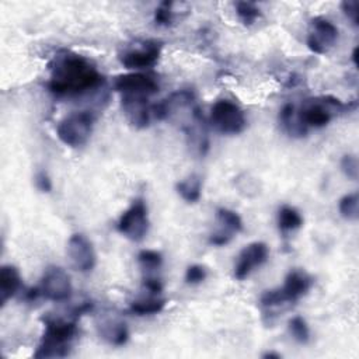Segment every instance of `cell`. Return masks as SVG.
Here are the masks:
<instances>
[{
    "instance_id": "6da1fadb",
    "label": "cell",
    "mask_w": 359,
    "mask_h": 359,
    "mask_svg": "<svg viewBox=\"0 0 359 359\" xmlns=\"http://www.w3.org/2000/svg\"><path fill=\"white\" fill-rule=\"evenodd\" d=\"M102 81L104 77L87 57L63 50L55 56L50 65L48 88L56 95L73 97L97 88Z\"/></svg>"
},
{
    "instance_id": "7a4b0ae2",
    "label": "cell",
    "mask_w": 359,
    "mask_h": 359,
    "mask_svg": "<svg viewBox=\"0 0 359 359\" xmlns=\"http://www.w3.org/2000/svg\"><path fill=\"white\" fill-rule=\"evenodd\" d=\"M77 316L42 318L45 331L34 353L35 358H65L69 355L72 344L77 335Z\"/></svg>"
},
{
    "instance_id": "3957f363",
    "label": "cell",
    "mask_w": 359,
    "mask_h": 359,
    "mask_svg": "<svg viewBox=\"0 0 359 359\" xmlns=\"http://www.w3.org/2000/svg\"><path fill=\"white\" fill-rule=\"evenodd\" d=\"M349 104H345L335 97L323 95L307 100L303 108L299 111L297 118L304 129L323 128L330 123L334 112H345L346 109L349 111Z\"/></svg>"
},
{
    "instance_id": "277c9868",
    "label": "cell",
    "mask_w": 359,
    "mask_h": 359,
    "mask_svg": "<svg viewBox=\"0 0 359 359\" xmlns=\"http://www.w3.org/2000/svg\"><path fill=\"white\" fill-rule=\"evenodd\" d=\"M94 115L90 111H77L65 116L56 128V135L62 143L70 147L86 144L91 136Z\"/></svg>"
},
{
    "instance_id": "5b68a950",
    "label": "cell",
    "mask_w": 359,
    "mask_h": 359,
    "mask_svg": "<svg viewBox=\"0 0 359 359\" xmlns=\"http://www.w3.org/2000/svg\"><path fill=\"white\" fill-rule=\"evenodd\" d=\"M212 126L223 135L241 133L247 125L243 109L230 100H217L210 109Z\"/></svg>"
},
{
    "instance_id": "8992f818",
    "label": "cell",
    "mask_w": 359,
    "mask_h": 359,
    "mask_svg": "<svg viewBox=\"0 0 359 359\" xmlns=\"http://www.w3.org/2000/svg\"><path fill=\"white\" fill-rule=\"evenodd\" d=\"M116 229L121 234L132 241H140L144 238L149 230L147 206L143 199H136L121 215Z\"/></svg>"
},
{
    "instance_id": "52a82bcc",
    "label": "cell",
    "mask_w": 359,
    "mask_h": 359,
    "mask_svg": "<svg viewBox=\"0 0 359 359\" xmlns=\"http://www.w3.org/2000/svg\"><path fill=\"white\" fill-rule=\"evenodd\" d=\"M39 292L48 300L65 302L72 296L70 276L59 266H49L42 276Z\"/></svg>"
},
{
    "instance_id": "ba28073f",
    "label": "cell",
    "mask_w": 359,
    "mask_h": 359,
    "mask_svg": "<svg viewBox=\"0 0 359 359\" xmlns=\"http://www.w3.org/2000/svg\"><path fill=\"white\" fill-rule=\"evenodd\" d=\"M338 39V28L324 17L311 20L307 35V48L317 55L327 53Z\"/></svg>"
},
{
    "instance_id": "9c48e42d",
    "label": "cell",
    "mask_w": 359,
    "mask_h": 359,
    "mask_svg": "<svg viewBox=\"0 0 359 359\" xmlns=\"http://www.w3.org/2000/svg\"><path fill=\"white\" fill-rule=\"evenodd\" d=\"M66 252L72 266L76 271L88 272L97 264V255L93 243L81 233H76L69 238Z\"/></svg>"
},
{
    "instance_id": "30bf717a",
    "label": "cell",
    "mask_w": 359,
    "mask_h": 359,
    "mask_svg": "<svg viewBox=\"0 0 359 359\" xmlns=\"http://www.w3.org/2000/svg\"><path fill=\"white\" fill-rule=\"evenodd\" d=\"M161 42L146 41L140 46L130 48L119 56V60L123 67L130 70L149 69L154 66L161 55Z\"/></svg>"
},
{
    "instance_id": "8fae6325",
    "label": "cell",
    "mask_w": 359,
    "mask_h": 359,
    "mask_svg": "<svg viewBox=\"0 0 359 359\" xmlns=\"http://www.w3.org/2000/svg\"><path fill=\"white\" fill-rule=\"evenodd\" d=\"M114 88L121 95H137L149 98L158 91V84L151 76L143 73H128L115 77Z\"/></svg>"
},
{
    "instance_id": "7c38bea8",
    "label": "cell",
    "mask_w": 359,
    "mask_h": 359,
    "mask_svg": "<svg viewBox=\"0 0 359 359\" xmlns=\"http://www.w3.org/2000/svg\"><path fill=\"white\" fill-rule=\"evenodd\" d=\"M268 245L262 241H255L245 245L237 259L234 266V278L238 280L245 279L257 266H261L268 259Z\"/></svg>"
},
{
    "instance_id": "4fadbf2b",
    "label": "cell",
    "mask_w": 359,
    "mask_h": 359,
    "mask_svg": "<svg viewBox=\"0 0 359 359\" xmlns=\"http://www.w3.org/2000/svg\"><path fill=\"white\" fill-rule=\"evenodd\" d=\"M216 219H217L220 227L217 231H215L209 236V244H212V245H217V247L226 245L230 243L234 233H238L243 230L241 217L238 216V213H236L231 209H227V208L217 209Z\"/></svg>"
},
{
    "instance_id": "5bb4252c",
    "label": "cell",
    "mask_w": 359,
    "mask_h": 359,
    "mask_svg": "<svg viewBox=\"0 0 359 359\" xmlns=\"http://www.w3.org/2000/svg\"><path fill=\"white\" fill-rule=\"evenodd\" d=\"M122 109L126 119L135 128H146L153 118L151 104H149L147 97L137 95H122L121 98Z\"/></svg>"
},
{
    "instance_id": "9a60e30c",
    "label": "cell",
    "mask_w": 359,
    "mask_h": 359,
    "mask_svg": "<svg viewBox=\"0 0 359 359\" xmlns=\"http://www.w3.org/2000/svg\"><path fill=\"white\" fill-rule=\"evenodd\" d=\"M311 285L313 278L307 272L302 269H293L286 275L285 282L279 289L285 299L289 302V304H292L303 297L310 290Z\"/></svg>"
},
{
    "instance_id": "2e32d148",
    "label": "cell",
    "mask_w": 359,
    "mask_h": 359,
    "mask_svg": "<svg viewBox=\"0 0 359 359\" xmlns=\"http://www.w3.org/2000/svg\"><path fill=\"white\" fill-rule=\"evenodd\" d=\"M97 330L100 337L111 345H123L129 338L126 324L112 316H102L97 323Z\"/></svg>"
},
{
    "instance_id": "e0dca14e",
    "label": "cell",
    "mask_w": 359,
    "mask_h": 359,
    "mask_svg": "<svg viewBox=\"0 0 359 359\" xmlns=\"http://www.w3.org/2000/svg\"><path fill=\"white\" fill-rule=\"evenodd\" d=\"M21 287V275L17 266L3 265L0 269V302L1 306L7 303Z\"/></svg>"
},
{
    "instance_id": "ac0fdd59",
    "label": "cell",
    "mask_w": 359,
    "mask_h": 359,
    "mask_svg": "<svg viewBox=\"0 0 359 359\" xmlns=\"http://www.w3.org/2000/svg\"><path fill=\"white\" fill-rule=\"evenodd\" d=\"M177 192L180 196L188 202V203H195L201 198V191H202V180L196 174H192L187 177L185 180L177 182L175 185Z\"/></svg>"
},
{
    "instance_id": "d6986e66",
    "label": "cell",
    "mask_w": 359,
    "mask_h": 359,
    "mask_svg": "<svg viewBox=\"0 0 359 359\" xmlns=\"http://www.w3.org/2000/svg\"><path fill=\"white\" fill-rule=\"evenodd\" d=\"M279 122L282 123V126L285 128V130H287L290 135L293 136H302L306 133L307 129L303 128V125L300 123L294 105L293 104H285L279 112Z\"/></svg>"
},
{
    "instance_id": "ffe728a7",
    "label": "cell",
    "mask_w": 359,
    "mask_h": 359,
    "mask_svg": "<svg viewBox=\"0 0 359 359\" xmlns=\"http://www.w3.org/2000/svg\"><path fill=\"white\" fill-rule=\"evenodd\" d=\"M303 224L302 215L292 206L283 205L278 212V227L282 233L300 229Z\"/></svg>"
},
{
    "instance_id": "44dd1931",
    "label": "cell",
    "mask_w": 359,
    "mask_h": 359,
    "mask_svg": "<svg viewBox=\"0 0 359 359\" xmlns=\"http://www.w3.org/2000/svg\"><path fill=\"white\" fill-rule=\"evenodd\" d=\"M165 306L164 299L157 297H144L139 299L130 303L129 311L136 316H149V314H157L160 313Z\"/></svg>"
},
{
    "instance_id": "7402d4cb",
    "label": "cell",
    "mask_w": 359,
    "mask_h": 359,
    "mask_svg": "<svg viewBox=\"0 0 359 359\" xmlns=\"http://www.w3.org/2000/svg\"><path fill=\"white\" fill-rule=\"evenodd\" d=\"M338 209L346 220H358L359 217V196L356 192L348 194L339 199Z\"/></svg>"
},
{
    "instance_id": "603a6c76",
    "label": "cell",
    "mask_w": 359,
    "mask_h": 359,
    "mask_svg": "<svg viewBox=\"0 0 359 359\" xmlns=\"http://www.w3.org/2000/svg\"><path fill=\"white\" fill-rule=\"evenodd\" d=\"M289 332L299 344H307L310 339V328L300 316H294L289 320Z\"/></svg>"
},
{
    "instance_id": "cb8c5ba5",
    "label": "cell",
    "mask_w": 359,
    "mask_h": 359,
    "mask_svg": "<svg viewBox=\"0 0 359 359\" xmlns=\"http://www.w3.org/2000/svg\"><path fill=\"white\" fill-rule=\"evenodd\" d=\"M234 8L238 18L245 25L254 24L261 17V10L254 3H250V1H237L234 3Z\"/></svg>"
},
{
    "instance_id": "d4e9b609",
    "label": "cell",
    "mask_w": 359,
    "mask_h": 359,
    "mask_svg": "<svg viewBox=\"0 0 359 359\" xmlns=\"http://www.w3.org/2000/svg\"><path fill=\"white\" fill-rule=\"evenodd\" d=\"M137 261H139L140 266L143 268V271L147 272V275H149L150 272H153L161 266L163 255L154 250H142L137 254Z\"/></svg>"
},
{
    "instance_id": "484cf974",
    "label": "cell",
    "mask_w": 359,
    "mask_h": 359,
    "mask_svg": "<svg viewBox=\"0 0 359 359\" xmlns=\"http://www.w3.org/2000/svg\"><path fill=\"white\" fill-rule=\"evenodd\" d=\"M174 3L172 1H163L154 10V22L160 27H168L174 22Z\"/></svg>"
},
{
    "instance_id": "4316f807",
    "label": "cell",
    "mask_w": 359,
    "mask_h": 359,
    "mask_svg": "<svg viewBox=\"0 0 359 359\" xmlns=\"http://www.w3.org/2000/svg\"><path fill=\"white\" fill-rule=\"evenodd\" d=\"M341 170L349 180H358L359 175V164L358 158L353 154H345L341 160Z\"/></svg>"
},
{
    "instance_id": "83f0119b",
    "label": "cell",
    "mask_w": 359,
    "mask_h": 359,
    "mask_svg": "<svg viewBox=\"0 0 359 359\" xmlns=\"http://www.w3.org/2000/svg\"><path fill=\"white\" fill-rule=\"evenodd\" d=\"M206 269L202 266V265H198V264H194V265H189L185 271V280L187 283H191V285H196V283H201L206 279Z\"/></svg>"
},
{
    "instance_id": "f1b7e54d",
    "label": "cell",
    "mask_w": 359,
    "mask_h": 359,
    "mask_svg": "<svg viewBox=\"0 0 359 359\" xmlns=\"http://www.w3.org/2000/svg\"><path fill=\"white\" fill-rule=\"evenodd\" d=\"M341 8L345 13V15L355 24L358 25V1L356 0H345L341 3Z\"/></svg>"
},
{
    "instance_id": "f546056e",
    "label": "cell",
    "mask_w": 359,
    "mask_h": 359,
    "mask_svg": "<svg viewBox=\"0 0 359 359\" xmlns=\"http://www.w3.org/2000/svg\"><path fill=\"white\" fill-rule=\"evenodd\" d=\"M143 286L146 287V290H149V292L153 293V294H158V293H161V290H163V283H161V280H160L158 278L153 276V275H146V276L143 278Z\"/></svg>"
},
{
    "instance_id": "4dcf8cb0",
    "label": "cell",
    "mask_w": 359,
    "mask_h": 359,
    "mask_svg": "<svg viewBox=\"0 0 359 359\" xmlns=\"http://www.w3.org/2000/svg\"><path fill=\"white\" fill-rule=\"evenodd\" d=\"M35 187L41 191V192H50L52 189V181L49 178V175L45 171H39L35 175Z\"/></svg>"
},
{
    "instance_id": "1f68e13d",
    "label": "cell",
    "mask_w": 359,
    "mask_h": 359,
    "mask_svg": "<svg viewBox=\"0 0 359 359\" xmlns=\"http://www.w3.org/2000/svg\"><path fill=\"white\" fill-rule=\"evenodd\" d=\"M358 50H359V48L355 46V49H353V52H352V62H353L355 66H358Z\"/></svg>"
},
{
    "instance_id": "d6a6232c",
    "label": "cell",
    "mask_w": 359,
    "mask_h": 359,
    "mask_svg": "<svg viewBox=\"0 0 359 359\" xmlns=\"http://www.w3.org/2000/svg\"><path fill=\"white\" fill-rule=\"evenodd\" d=\"M262 358H275V359H280V355L279 353H275V352H266L262 355Z\"/></svg>"
}]
</instances>
